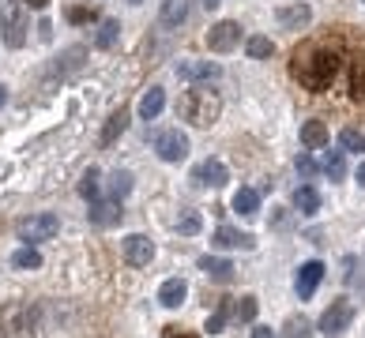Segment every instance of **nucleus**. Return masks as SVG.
<instances>
[{"instance_id":"1","label":"nucleus","mask_w":365,"mask_h":338,"mask_svg":"<svg viewBox=\"0 0 365 338\" xmlns=\"http://www.w3.org/2000/svg\"><path fill=\"white\" fill-rule=\"evenodd\" d=\"M343 68V53L331 42H309L294 53V79L305 90H328Z\"/></svg>"},{"instance_id":"2","label":"nucleus","mask_w":365,"mask_h":338,"mask_svg":"<svg viewBox=\"0 0 365 338\" xmlns=\"http://www.w3.org/2000/svg\"><path fill=\"white\" fill-rule=\"evenodd\" d=\"M219 113H222L219 90H211L204 83H196L192 90H185L181 102H178V117L188 120V125H196V128H211L215 120H219Z\"/></svg>"},{"instance_id":"3","label":"nucleus","mask_w":365,"mask_h":338,"mask_svg":"<svg viewBox=\"0 0 365 338\" xmlns=\"http://www.w3.org/2000/svg\"><path fill=\"white\" fill-rule=\"evenodd\" d=\"M26 31H31V11H26L23 0H4L0 4V38H4L8 49H19L26 42Z\"/></svg>"},{"instance_id":"4","label":"nucleus","mask_w":365,"mask_h":338,"mask_svg":"<svg viewBox=\"0 0 365 338\" xmlns=\"http://www.w3.org/2000/svg\"><path fill=\"white\" fill-rule=\"evenodd\" d=\"M57 229H61V218L57 214H31V218H19L16 222V233L23 245H38V241H49V237H57Z\"/></svg>"},{"instance_id":"5","label":"nucleus","mask_w":365,"mask_h":338,"mask_svg":"<svg viewBox=\"0 0 365 338\" xmlns=\"http://www.w3.org/2000/svg\"><path fill=\"white\" fill-rule=\"evenodd\" d=\"M350 319H354V308H350V301H331L328 308H324V316H320V334L339 338V334H346Z\"/></svg>"},{"instance_id":"6","label":"nucleus","mask_w":365,"mask_h":338,"mask_svg":"<svg viewBox=\"0 0 365 338\" xmlns=\"http://www.w3.org/2000/svg\"><path fill=\"white\" fill-rule=\"evenodd\" d=\"M155 151L162 162H181L188 154V135L181 128H166V132H158L155 135Z\"/></svg>"},{"instance_id":"7","label":"nucleus","mask_w":365,"mask_h":338,"mask_svg":"<svg viewBox=\"0 0 365 338\" xmlns=\"http://www.w3.org/2000/svg\"><path fill=\"white\" fill-rule=\"evenodd\" d=\"M237 42H241V26L234 19H222V23H215L207 31L211 53H230V49H237Z\"/></svg>"},{"instance_id":"8","label":"nucleus","mask_w":365,"mask_h":338,"mask_svg":"<svg viewBox=\"0 0 365 338\" xmlns=\"http://www.w3.org/2000/svg\"><path fill=\"white\" fill-rule=\"evenodd\" d=\"M178 75L188 79V83H211V79H219L222 75V64H215V60H181L178 64Z\"/></svg>"},{"instance_id":"9","label":"nucleus","mask_w":365,"mask_h":338,"mask_svg":"<svg viewBox=\"0 0 365 338\" xmlns=\"http://www.w3.org/2000/svg\"><path fill=\"white\" fill-rule=\"evenodd\" d=\"M125 260L132 263V267H151V260H155V245H151V237H143V233H128L125 241Z\"/></svg>"},{"instance_id":"10","label":"nucleus","mask_w":365,"mask_h":338,"mask_svg":"<svg viewBox=\"0 0 365 338\" xmlns=\"http://www.w3.org/2000/svg\"><path fill=\"white\" fill-rule=\"evenodd\" d=\"M320 278H324V263H320V260H309V263H302V267H297V278H294V290H297V297H302V301H309V297L317 293Z\"/></svg>"},{"instance_id":"11","label":"nucleus","mask_w":365,"mask_h":338,"mask_svg":"<svg viewBox=\"0 0 365 338\" xmlns=\"http://www.w3.org/2000/svg\"><path fill=\"white\" fill-rule=\"evenodd\" d=\"M192 181L200 188H222L230 181V173H226V166L219 158H207V162H200V166L192 169Z\"/></svg>"},{"instance_id":"12","label":"nucleus","mask_w":365,"mask_h":338,"mask_svg":"<svg viewBox=\"0 0 365 338\" xmlns=\"http://www.w3.org/2000/svg\"><path fill=\"white\" fill-rule=\"evenodd\" d=\"M215 248H241V252H252L256 248V237L252 233H241V229H230V226H219L215 229Z\"/></svg>"},{"instance_id":"13","label":"nucleus","mask_w":365,"mask_h":338,"mask_svg":"<svg viewBox=\"0 0 365 338\" xmlns=\"http://www.w3.org/2000/svg\"><path fill=\"white\" fill-rule=\"evenodd\" d=\"M120 203L117 199H98V203H91V211H87V218H91V226H98V229H110V226H117L120 222Z\"/></svg>"},{"instance_id":"14","label":"nucleus","mask_w":365,"mask_h":338,"mask_svg":"<svg viewBox=\"0 0 365 338\" xmlns=\"http://www.w3.org/2000/svg\"><path fill=\"white\" fill-rule=\"evenodd\" d=\"M275 19H279L282 31H302V26L313 19V8H309V4H290V8H279Z\"/></svg>"},{"instance_id":"15","label":"nucleus","mask_w":365,"mask_h":338,"mask_svg":"<svg viewBox=\"0 0 365 338\" xmlns=\"http://www.w3.org/2000/svg\"><path fill=\"white\" fill-rule=\"evenodd\" d=\"M200 270L211 278V282H234V263L222 260V255H200Z\"/></svg>"},{"instance_id":"16","label":"nucleus","mask_w":365,"mask_h":338,"mask_svg":"<svg viewBox=\"0 0 365 338\" xmlns=\"http://www.w3.org/2000/svg\"><path fill=\"white\" fill-rule=\"evenodd\" d=\"M230 207H234L241 218H256V214H260V192H256V188H237Z\"/></svg>"},{"instance_id":"17","label":"nucleus","mask_w":365,"mask_h":338,"mask_svg":"<svg viewBox=\"0 0 365 338\" xmlns=\"http://www.w3.org/2000/svg\"><path fill=\"white\" fill-rule=\"evenodd\" d=\"M162 110H166V90H162V87L143 90V98H140V117H143V120H155Z\"/></svg>"},{"instance_id":"18","label":"nucleus","mask_w":365,"mask_h":338,"mask_svg":"<svg viewBox=\"0 0 365 338\" xmlns=\"http://www.w3.org/2000/svg\"><path fill=\"white\" fill-rule=\"evenodd\" d=\"M185 293H188L185 278H166V282H162V290H158V301L166 305V308H181Z\"/></svg>"},{"instance_id":"19","label":"nucleus","mask_w":365,"mask_h":338,"mask_svg":"<svg viewBox=\"0 0 365 338\" xmlns=\"http://www.w3.org/2000/svg\"><path fill=\"white\" fill-rule=\"evenodd\" d=\"M294 207L302 211V214H317V211H320V192H317L313 184H302V188L294 192Z\"/></svg>"},{"instance_id":"20","label":"nucleus","mask_w":365,"mask_h":338,"mask_svg":"<svg viewBox=\"0 0 365 338\" xmlns=\"http://www.w3.org/2000/svg\"><path fill=\"white\" fill-rule=\"evenodd\" d=\"M302 143L313 147V151L324 147V143H328V125H324V120H305V125H302Z\"/></svg>"},{"instance_id":"21","label":"nucleus","mask_w":365,"mask_h":338,"mask_svg":"<svg viewBox=\"0 0 365 338\" xmlns=\"http://www.w3.org/2000/svg\"><path fill=\"white\" fill-rule=\"evenodd\" d=\"M188 19V0H162V23L181 26Z\"/></svg>"},{"instance_id":"22","label":"nucleus","mask_w":365,"mask_h":338,"mask_svg":"<svg viewBox=\"0 0 365 338\" xmlns=\"http://www.w3.org/2000/svg\"><path fill=\"white\" fill-rule=\"evenodd\" d=\"M320 169L328 173L331 181H343L346 177V151H328L324 162H320Z\"/></svg>"},{"instance_id":"23","label":"nucleus","mask_w":365,"mask_h":338,"mask_svg":"<svg viewBox=\"0 0 365 338\" xmlns=\"http://www.w3.org/2000/svg\"><path fill=\"white\" fill-rule=\"evenodd\" d=\"M79 196L87 203H98V196H102V173L98 169H87L83 177H79Z\"/></svg>"},{"instance_id":"24","label":"nucleus","mask_w":365,"mask_h":338,"mask_svg":"<svg viewBox=\"0 0 365 338\" xmlns=\"http://www.w3.org/2000/svg\"><path fill=\"white\" fill-rule=\"evenodd\" d=\"M117 38H120V23L117 19H102L98 34H94V46H98V49H113Z\"/></svg>"},{"instance_id":"25","label":"nucleus","mask_w":365,"mask_h":338,"mask_svg":"<svg viewBox=\"0 0 365 338\" xmlns=\"http://www.w3.org/2000/svg\"><path fill=\"white\" fill-rule=\"evenodd\" d=\"M11 267H19V270H38V267H42V252H38L34 245H23L16 255H11Z\"/></svg>"},{"instance_id":"26","label":"nucleus","mask_w":365,"mask_h":338,"mask_svg":"<svg viewBox=\"0 0 365 338\" xmlns=\"http://www.w3.org/2000/svg\"><path fill=\"white\" fill-rule=\"evenodd\" d=\"M128 192H132V173H128V169H113V173H110V199L120 203Z\"/></svg>"},{"instance_id":"27","label":"nucleus","mask_w":365,"mask_h":338,"mask_svg":"<svg viewBox=\"0 0 365 338\" xmlns=\"http://www.w3.org/2000/svg\"><path fill=\"white\" fill-rule=\"evenodd\" d=\"M125 128H128V113H125V110H117V113L110 117V125L102 128V147H110V143L117 139V135L125 132Z\"/></svg>"},{"instance_id":"28","label":"nucleus","mask_w":365,"mask_h":338,"mask_svg":"<svg viewBox=\"0 0 365 338\" xmlns=\"http://www.w3.org/2000/svg\"><path fill=\"white\" fill-rule=\"evenodd\" d=\"M230 316H234L237 323H252L256 319V297H237L234 308H230Z\"/></svg>"},{"instance_id":"29","label":"nucleus","mask_w":365,"mask_h":338,"mask_svg":"<svg viewBox=\"0 0 365 338\" xmlns=\"http://www.w3.org/2000/svg\"><path fill=\"white\" fill-rule=\"evenodd\" d=\"M83 57H87V49L83 46H72L68 53H64V64H57V75H68V72H79V64H83Z\"/></svg>"},{"instance_id":"30","label":"nucleus","mask_w":365,"mask_h":338,"mask_svg":"<svg viewBox=\"0 0 365 338\" xmlns=\"http://www.w3.org/2000/svg\"><path fill=\"white\" fill-rule=\"evenodd\" d=\"M339 143H343V151H354V154H365V135L358 128H343L339 135Z\"/></svg>"},{"instance_id":"31","label":"nucleus","mask_w":365,"mask_h":338,"mask_svg":"<svg viewBox=\"0 0 365 338\" xmlns=\"http://www.w3.org/2000/svg\"><path fill=\"white\" fill-rule=\"evenodd\" d=\"M249 57H256V60L272 57V38H249Z\"/></svg>"},{"instance_id":"32","label":"nucleus","mask_w":365,"mask_h":338,"mask_svg":"<svg viewBox=\"0 0 365 338\" xmlns=\"http://www.w3.org/2000/svg\"><path fill=\"white\" fill-rule=\"evenodd\" d=\"M200 226H204V218H200V214H196V211H188V214H185V218L178 222V229H181V233H185V237H192V233H200Z\"/></svg>"},{"instance_id":"33","label":"nucleus","mask_w":365,"mask_h":338,"mask_svg":"<svg viewBox=\"0 0 365 338\" xmlns=\"http://www.w3.org/2000/svg\"><path fill=\"white\" fill-rule=\"evenodd\" d=\"M297 173H302V177H313V173H317V162H313V154H309V151L297 154Z\"/></svg>"},{"instance_id":"34","label":"nucleus","mask_w":365,"mask_h":338,"mask_svg":"<svg viewBox=\"0 0 365 338\" xmlns=\"http://www.w3.org/2000/svg\"><path fill=\"white\" fill-rule=\"evenodd\" d=\"M222 327H226V308H219V312H215V316L207 319V327H204V331H211V334H219Z\"/></svg>"},{"instance_id":"35","label":"nucleus","mask_w":365,"mask_h":338,"mask_svg":"<svg viewBox=\"0 0 365 338\" xmlns=\"http://www.w3.org/2000/svg\"><path fill=\"white\" fill-rule=\"evenodd\" d=\"M68 19H72V23H83V19H91V11H83V8H72V11H68Z\"/></svg>"},{"instance_id":"36","label":"nucleus","mask_w":365,"mask_h":338,"mask_svg":"<svg viewBox=\"0 0 365 338\" xmlns=\"http://www.w3.org/2000/svg\"><path fill=\"white\" fill-rule=\"evenodd\" d=\"M162 338H196V334H188L181 327H166V334H162Z\"/></svg>"},{"instance_id":"37","label":"nucleus","mask_w":365,"mask_h":338,"mask_svg":"<svg viewBox=\"0 0 365 338\" xmlns=\"http://www.w3.org/2000/svg\"><path fill=\"white\" fill-rule=\"evenodd\" d=\"M252 338H279V334H275L272 327H256V331H252Z\"/></svg>"},{"instance_id":"38","label":"nucleus","mask_w":365,"mask_h":338,"mask_svg":"<svg viewBox=\"0 0 365 338\" xmlns=\"http://www.w3.org/2000/svg\"><path fill=\"white\" fill-rule=\"evenodd\" d=\"M23 4H31V8H46L49 0H23Z\"/></svg>"},{"instance_id":"39","label":"nucleus","mask_w":365,"mask_h":338,"mask_svg":"<svg viewBox=\"0 0 365 338\" xmlns=\"http://www.w3.org/2000/svg\"><path fill=\"white\" fill-rule=\"evenodd\" d=\"M358 184L365 188V162H361V166H358Z\"/></svg>"},{"instance_id":"40","label":"nucleus","mask_w":365,"mask_h":338,"mask_svg":"<svg viewBox=\"0 0 365 338\" xmlns=\"http://www.w3.org/2000/svg\"><path fill=\"white\" fill-rule=\"evenodd\" d=\"M4 102H8V87H4V83H0V105H4Z\"/></svg>"},{"instance_id":"41","label":"nucleus","mask_w":365,"mask_h":338,"mask_svg":"<svg viewBox=\"0 0 365 338\" xmlns=\"http://www.w3.org/2000/svg\"><path fill=\"white\" fill-rule=\"evenodd\" d=\"M222 4V0H204V8H219Z\"/></svg>"},{"instance_id":"42","label":"nucleus","mask_w":365,"mask_h":338,"mask_svg":"<svg viewBox=\"0 0 365 338\" xmlns=\"http://www.w3.org/2000/svg\"><path fill=\"white\" fill-rule=\"evenodd\" d=\"M128 4H143V0H128Z\"/></svg>"}]
</instances>
